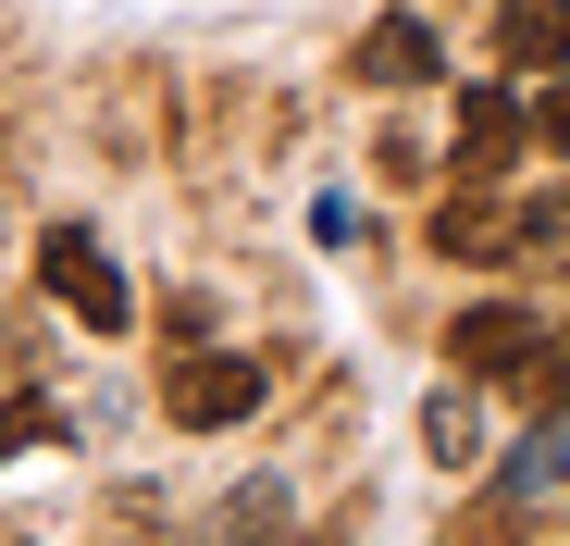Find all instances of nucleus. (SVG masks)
<instances>
[{"label": "nucleus", "instance_id": "obj_9", "mask_svg": "<svg viewBox=\"0 0 570 546\" xmlns=\"http://www.w3.org/2000/svg\"><path fill=\"white\" fill-rule=\"evenodd\" d=\"M471 248H497V212H459V199H446V212H434V261H471Z\"/></svg>", "mask_w": 570, "mask_h": 546}, {"label": "nucleus", "instance_id": "obj_4", "mask_svg": "<svg viewBox=\"0 0 570 546\" xmlns=\"http://www.w3.org/2000/svg\"><path fill=\"white\" fill-rule=\"evenodd\" d=\"M521 137H533L521 87H509V75H471V87H459V174H471V187H497V174L521 162Z\"/></svg>", "mask_w": 570, "mask_h": 546}, {"label": "nucleus", "instance_id": "obj_1", "mask_svg": "<svg viewBox=\"0 0 570 546\" xmlns=\"http://www.w3.org/2000/svg\"><path fill=\"white\" fill-rule=\"evenodd\" d=\"M533 348H546V311L533 299H459L446 311V360H459L471 386H521Z\"/></svg>", "mask_w": 570, "mask_h": 546}, {"label": "nucleus", "instance_id": "obj_11", "mask_svg": "<svg viewBox=\"0 0 570 546\" xmlns=\"http://www.w3.org/2000/svg\"><path fill=\"white\" fill-rule=\"evenodd\" d=\"M38 435H50V410H38V398H0V460H13V447H38Z\"/></svg>", "mask_w": 570, "mask_h": 546}, {"label": "nucleus", "instance_id": "obj_8", "mask_svg": "<svg viewBox=\"0 0 570 546\" xmlns=\"http://www.w3.org/2000/svg\"><path fill=\"white\" fill-rule=\"evenodd\" d=\"M422 447H434L446 472L471 460V447H484V410H471V386H434V398H422Z\"/></svg>", "mask_w": 570, "mask_h": 546}, {"label": "nucleus", "instance_id": "obj_10", "mask_svg": "<svg viewBox=\"0 0 570 546\" xmlns=\"http://www.w3.org/2000/svg\"><path fill=\"white\" fill-rule=\"evenodd\" d=\"M533 149L570 162V75H546V100H533Z\"/></svg>", "mask_w": 570, "mask_h": 546}, {"label": "nucleus", "instance_id": "obj_5", "mask_svg": "<svg viewBox=\"0 0 570 546\" xmlns=\"http://www.w3.org/2000/svg\"><path fill=\"white\" fill-rule=\"evenodd\" d=\"M484 38H497L509 75H558V62H570V0H497Z\"/></svg>", "mask_w": 570, "mask_h": 546}, {"label": "nucleus", "instance_id": "obj_3", "mask_svg": "<svg viewBox=\"0 0 570 546\" xmlns=\"http://www.w3.org/2000/svg\"><path fill=\"white\" fill-rule=\"evenodd\" d=\"M38 273H50V299L87 323V335H125L137 323V299H125V273L100 261V236H87V224H62L50 248H38Z\"/></svg>", "mask_w": 570, "mask_h": 546}, {"label": "nucleus", "instance_id": "obj_6", "mask_svg": "<svg viewBox=\"0 0 570 546\" xmlns=\"http://www.w3.org/2000/svg\"><path fill=\"white\" fill-rule=\"evenodd\" d=\"M360 75H372V87H422V75H446V38H434L422 13H385V26L360 38Z\"/></svg>", "mask_w": 570, "mask_h": 546}, {"label": "nucleus", "instance_id": "obj_2", "mask_svg": "<svg viewBox=\"0 0 570 546\" xmlns=\"http://www.w3.org/2000/svg\"><path fill=\"white\" fill-rule=\"evenodd\" d=\"M261 398H273V360H236V348H212V360H186V373L161 386V422H174V435H236Z\"/></svg>", "mask_w": 570, "mask_h": 546}, {"label": "nucleus", "instance_id": "obj_7", "mask_svg": "<svg viewBox=\"0 0 570 546\" xmlns=\"http://www.w3.org/2000/svg\"><path fill=\"white\" fill-rule=\"evenodd\" d=\"M546 485H570V422H533L521 447H509V472H497V497L521 509V497H546Z\"/></svg>", "mask_w": 570, "mask_h": 546}, {"label": "nucleus", "instance_id": "obj_12", "mask_svg": "<svg viewBox=\"0 0 570 546\" xmlns=\"http://www.w3.org/2000/svg\"><path fill=\"white\" fill-rule=\"evenodd\" d=\"M521 386H546V398L570 410V335H546V348H533V373H521Z\"/></svg>", "mask_w": 570, "mask_h": 546}]
</instances>
